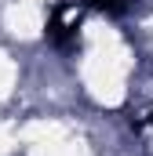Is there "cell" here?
<instances>
[{
	"instance_id": "2",
	"label": "cell",
	"mask_w": 153,
	"mask_h": 156,
	"mask_svg": "<svg viewBox=\"0 0 153 156\" xmlns=\"http://www.w3.org/2000/svg\"><path fill=\"white\" fill-rule=\"evenodd\" d=\"M84 7H95V11H106V15H124L128 11V0H80Z\"/></svg>"
},
{
	"instance_id": "1",
	"label": "cell",
	"mask_w": 153,
	"mask_h": 156,
	"mask_svg": "<svg viewBox=\"0 0 153 156\" xmlns=\"http://www.w3.org/2000/svg\"><path fill=\"white\" fill-rule=\"evenodd\" d=\"M62 15H66V7H55V11H51V18H47V37L55 40L58 47H73L76 44V22H66Z\"/></svg>"
}]
</instances>
